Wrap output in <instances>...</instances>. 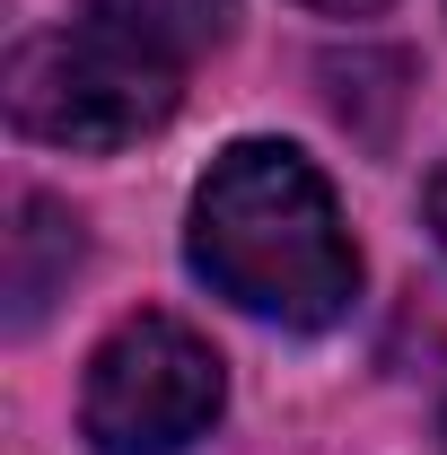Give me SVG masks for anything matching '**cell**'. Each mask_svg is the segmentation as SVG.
Masks as SVG:
<instances>
[{"label": "cell", "mask_w": 447, "mask_h": 455, "mask_svg": "<svg viewBox=\"0 0 447 455\" xmlns=\"http://www.w3.org/2000/svg\"><path fill=\"white\" fill-rule=\"evenodd\" d=\"M184 245L228 307L289 333H325L360 298V245L342 228V202L316 175V158L289 140H228L193 184Z\"/></svg>", "instance_id": "6da1fadb"}, {"label": "cell", "mask_w": 447, "mask_h": 455, "mask_svg": "<svg viewBox=\"0 0 447 455\" xmlns=\"http://www.w3.org/2000/svg\"><path fill=\"white\" fill-rule=\"evenodd\" d=\"M307 9H334V18H360V9H378V0H307Z\"/></svg>", "instance_id": "52a82bcc"}, {"label": "cell", "mask_w": 447, "mask_h": 455, "mask_svg": "<svg viewBox=\"0 0 447 455\" xmlns=\"http://www.w3.org/2000/svg\"><path fill=\"white\" fill-rule=\"evenodd\" d=\"M220 403H228V377L211 341L175 315H132L88 359L79 429L97 455H184L193 438H211Z\"/></svg>", "instance_id": "3957f363"}, {"label": "cell", "mask_w": 447, "mask_h": 455, "mask_svg": "<svg viewBox=\"0 0 447 455\" xmlns=\"http://www.w3.org/2000/svg\"><path fill=\"white\" fill-rule=\"evenodd\" d=\"M430 228H439V245H447V167L430 175Z\"/></svg>", "instance_id": "8992f818"}, {"label": "cell", "mask_w": 447, "mask_h": 455, "mask_svg": "<svg viewBox=\"0 0 447 455\" xmlns=\"http://www.w3.org/2000/svg\"><path fill=\"white\" fill-rule=\"evenodd\" d=\"M184 97V61L150 36L114 27L106 9L45 27L9 53V123L53 149H132Z\"/></svg>", "instance_id": "7a4b0ae2"}, {"label": "cell", "mask_w": 447, "mask_h": 455, "mask_svg": "<svg viewBox=\"0 0 447 455\" xmlns=\"http://www.w3.org/2000/svg\"><path fill=\"white\" fill-rule=\"evenodd\" d=\"M439 438H447V411H439Z\"/></svg>", "instance_id": "ba28073f"}, {"label": "cell", "mask_w": 447, "mask_h": 455, "mask_svg": "<svg viewBox=\"0 0 447 455\" xmlns=\"http://www.w3.org/2000/svg\"><path fill=\"white\" fill-rule=\"evenodd\" d=\"M70 263H79V220L45 193H27L18 228H9V324L18 333L45 315V298H53V281H70Z\"/></svg>", "instance_id": "277c9868"}, {"label": "cell", "mask_w": 447, "mask_h": 455, "mask_svg": "<svg viewBox=\"0 0 447 455\" xmlns=\"http://www.w3.org/2000/svg\"><path fill=\"white\" fill-rule=\"evenodd\" d=\"M88 9H106L114 27L150 36V44H158V53H175L184 70H193V61L228 36V0H88Z\"/></svg>", "instance_id": "5b68a950"}]
</instances>
